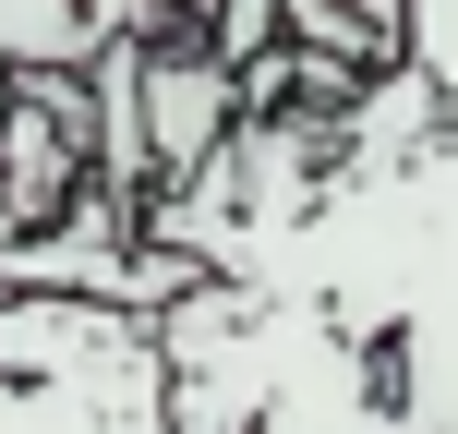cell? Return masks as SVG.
Segmentation results:
<instances>
[{"mask_svg":"<svg viewBox=\"0 0 458 434\" xmlns=\"http://www.w3.org/2000/svg\"><path fill=\"white\" fill-rule=\"evenodd\" d=\"M85 193V85L72 72H13V109H0V242L48 229Z\"/></svg>","mask_w":458,"mask_h":434,"instance_id":"cell-3","label":"cell"},{"mask_svg":"<svg viewBox=\"0 0 458 434\" xmlns=\"http://www.w3.org/2000/svg\"><path fill=\"white\" fill-rule=\"evenodd\" d=\"M0 109H13V72H0Z\"/></svg>","mask_w":458,"mask_h":434,"instance_id":"cell-7","label":"cell"},{"mask_svg":"<svg viewBox=\"0 0 458 434\" xmlns=\"http://www.w3.org/2000/svg\"><path fill=\"white\" fill-rule=\"evenodd\" d=\"M229 121H242V72L206 61V37H145V182H193V169L229 145Z\"/></svg>","mask_w":458,"mask_h":434,"instance_id":"cell-4","label":"cell"},{"mask_svg":"<svg viewBox=\"0 0 458 434\" xmlns=\"http://www.w3.org/2000/svg\"><path fill=\"white\" fill-rule=\"evenodd\" d=\"M206 277L253 290V434H458V133L326 169L277 229H229Z\"/></svg>","mask_w":458,"mask_h":434,"instance_id":"cell-1","label":"cell"},{"mask_svg":"<svg viewBox=\"0 0 458 434\" xmlns=\"http://www.w3.org/2000/svg\"><path fill=\"white\" fill-rule=\"evenodd\" d=\"M206 0H0V72H85L121 37H169Z\"/></svg>","mask_w":458,"mask_h":434,"instance_id":"cell-5","label":"cell"},{"mask_svg":"<svg viewBox=\"0 0 458 434\" xmlns=\"http://www.w3.org/2000/svg\"><path fill=\"white\" fill-rule=\"evenodd\" d=\"M0 434H169V362L145 314L61 374H0Z\"/></svg>","mask_w":458,"mask_h":434,"instance_id":"cell-2","label":"cell"},{"mask_svg":"<svg viewBox=\"0 0 458 434\" xmlns=\"http://www.w3.org/2000/svg\"><path fill=\"white\" fill-rule=\"evenodd\" d=\"M398 72H422L435 121L458 133V0H398Z\"/></svg>","mask_w":458,"mask_h":434,"instance_id":"cell-6","label":"cell"}]
</instances>
